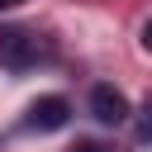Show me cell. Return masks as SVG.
Returning <instances> with one entry per match:
<instances>
[{"instance_id":"cell-1","label":"cell","mask_w":152,"mask_h":152,"mask_svg":"<svg viewBox=\"0 0 152 152\" xmlns=\"http://www.w3.org/2000/svg\"><path fill=\"white\" fill-rule=\"evenodd\" d=\"M52 57V43L43 33H28V28H0V66L10 71H28L38 62Z\"/></svg>"},{"instance_id":"cell-2","label":"cell","mask_w":152,"mask_h":152,"mask_svg":"<svg viewBox=\"0 0 152 152\" xmlns=\"http://www.w3.org/2000/svg\"><path fill=\"white\" fill-rule=\"evenodd\" d=\"M66 119H71V104H66L62 95H43V100H33V104H28L24 128H28V133H57Z\"/></svg>"},{"instance_id":"cell-3","label":"cell","mask_w":152,"mask_h":152,"mask_svg":"<svg viewBox=\"0 0 152 152\" xmlns=\"http://www.w3.org/2000/svg\"><path fill=\"white\" fill-rule=\"evenodd\" d=\"M90 114H95L100 124H124V119H128V100H124V90H114V86H95V90H90Z\"/></svg>"},{"instance_id":"cell-4","label":"cell","mask_w":152,"mask_h":152,"mask_svg":"<svg viewBox=\"0 0 152 152\" xmlns=\"http://www.w3.org/2000/svg\"><path fill=\"white\" fill-rule=\"evenodd\" d=\"M138 138H142V142H152V95L138 104Z\"/></svg>"},{"instance_id":"cell-5","label":"cell","mask_w":152,"mask_h":152,"mask_svg":"<svg viewBox=\"0 0 152 152\" xmlns=\"http://www.w3.org/2000/svg\"><path fill=\"white\" fill-rule=\"evenodd\" d=\"M66 152H109L104 142H76V147H66Z\"/></svg>"},{"instance_id":"cell-6","label":"cell","mask_w":152,"mask_h":152,"mask_svg":"<svg viewBox=\"0 0 152 152\" xmlns=\"http://www.w3.org/2000/svg\"><path fill=\"white\" fill-rule=\"evenodd\" d=\"M142 52H152V19L142 24Z\"/></svg>"},{"instance_id":"cell-7","label":"cell","mask_w":152,"mask_h":152,"mask_svg":"<svg viewBox=\"0 0 152 152\" xmlns=\"http://www.w3.org/2000/svg\"><path fill=\"white\" fill-rule=\"evenodd\" d=\"M14 5H24V0H0V10H14Z\"/></svg>"}]
</instances>
